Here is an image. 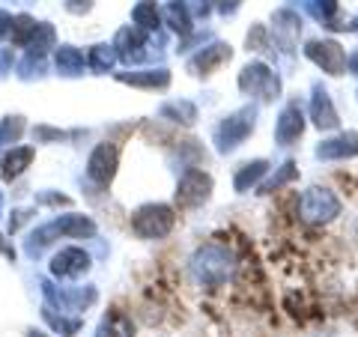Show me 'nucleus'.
<instances>
[{"instance_id":"nucleus-1","label":"nucleus","mask_w":358,"mask_h":337,"mask_svg":"<svg viewBox=\"0 0 358 337\" xmlns=\"http://www.w3.org/2000/svg\"><path fill=\"white\" fill-rule=\"evenodd\" d=\"M301 212L313 221L331 218V215H338V200H334L331 194H326V191H320V188H310L305 194V200H301Z\"/></svg>"},{"instance_id":"nucleus-2","label":"nucleus","mask_w":358,"mask_h":337,"mask_svg":"<svg viewBox=\"0 0 358 337\" xmlns=\"http://www.w3.org/2000/svg\"><path fill=\"white\" fill-rule=\"evenodd\" d=\"M296 134H301V114L296 108H289V110H284L281 122H278V138L287 143V141H293Z\"/></svg>"},{"instance_id":"nucleus-3","label":"nucleus","mask_w":358,"mask_h":337,"mask_svg":"<svg viewBox=\"0 0 358 337\" xmlns=\"http://www.w3.org/2000/svg\"><path fill=\"white\" fill-rule=\"evenodd\" d=\"M320 96H322V99H317V122H320V126H326V129L338 126V117H334V110H331V105H329L326 93H320Z\"/></svg>"},{"instance_id":"nucleus-4","label":"nucleus","mask_w":358,"mask_h":337,"mask_svg":"<svg viewBox=\"0 0 358 337\" xmlns=\"http://www.w3.org/2000/svg\"><path fill=\"white\" fill-rule=\"evenodd\" d=\"M352 72H358V57H355V60H352Z\"/></svg>"}]
</instances>
